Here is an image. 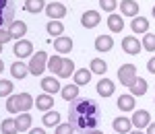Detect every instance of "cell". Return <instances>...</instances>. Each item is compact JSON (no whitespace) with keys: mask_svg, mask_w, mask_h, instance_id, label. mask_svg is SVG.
Returning a JSON list of instances; mask_svg holds the SVG:
<instances>
[{"mask_svg":"<svg viewBox=\"0 0 155 134\" xmlns=\"http://www.w3.org/2000/svg\"><path fill=\"white\" fill-rule=\"evenodd\" d=\"M33 101L29 93H17V95H8L6 97V111L8 113H21V111H29L33 107Z\"/></svg>","mask_w":155,"mask_h":134,"instance_id":"cell-1","label":"cell"},{"mask_svg":"<svg viewBox=\"0 0 155 134\" xmlns=\"http://www.w3.org/2000/svg\"><path fill=\"white\" fill-rule=\"evenodd\" d=\"M46 64H48V54H46L44 49H39L37 54H31V60H29V64H27L29 74H33V76H41L44 70H46Z\"/></svg>","mask_w":155,"mask_h":134,"instance_id":"cell-2","label":"cell"},{"mask_svg":"<svg viewBox=\"0 0 155 134\" xmlns=\"http://www.w3.org/2000/svg\"><path fill=\"white\" fill-rule=\"evenodd\" d=\"M134 78H137V66H134V64H124V66H120V68H118V81H120V85L128 87Z\"/></svg>","mask_w":155,"mask_h":134,"instance_id":"cell-3","label":"cell"},{"mask_svg":"<svg viewBox=\"0 0 155 134\" xmlns=\"http://www.w3.org/2000/svg\"><path fill=\"white\" fill-rule=\"evenodd\" d=\"M77 101V99H74ZM72 113L74 116H97V105L91 103L89 99L87 101H77L74 107H72Z\"/></svg>","mask_w":155,"mask_h":134,"instance_id":"cell-4","label":"cell"},{"mask_svg":"<svg viewBox=\"0 0 155 134\" xmlns=\"http://www.w3.org/2000/svg\"><path fill=\"white\" fill-rule=\"evenodd\" d=\"M15 56L19 58V60H23V58H29L31 54H33V43L29 41V39H17V43H15Z\"/></svg>","mask_w":155,"mask_h":134,"instance_id":"cell-5","label":"cell"},{"mask_svg":"<svg viewBox=\"0 0 155 134\" xmlns=\"http://www.w3.org/2000/svg\"><path fill=\"white\" fill-rule=\"evenodd\" d=\"M130 122H132V126H134L137 130H143V128H147V126L151 124V113H149L147 110H137L134 113H132Z\"/></svg>","mask_w":155,"mask_h":134,"instance_id":"cell-6","label":"cell"},{"mask_svg":"<svg viewBox=\"0 0 155 134\" xmlns=\"http://www.w3.org/2000/svg\"><path fill=\"white\" fill-rule=\"evenodd\" d=\"M46 14H48L50 19H54V21H62V17H66V6L62 4V2H50L46 4Z\"/></svg>","mask_w":155,"mask_h":134,"instance_id":"cell-7","label":"cell"},{"mask_svg":"<svg viewBox=\"0 0 155 134\" xmlns=\"http://www.w3.org/2000/svg\"><path fill=\"white\" fill-rule=\"evenodd\" d=\"M54 52L60 54V56H66L72 52V39L66 35H58L54 39Z\"/></svg>","mask_w":155,"mask_h":134,"instance_id":"cell-8","label":"cell"},{"mask_svg":"<svg viewBox=\"0 0 155 134\" xmlns=\"http://www.w3.org/2000/svg\"><path fill=\"white\" fill-rule=\"evenodd\" d=\"M122 49H124L126 54H130V56H137L139 52H143V46H141V41L134 35H126L122 39Z\"/></svg>","mask_w":155,"mask_h":134,"instance_id":"cell-9","label":"cell"},{"mask_svg":"<svg viewBox=\"0 0 155 134\" xmlns=\"http://www.w3.org/2000/svg\"><path fill=\"white\" fill-rule=\"evenodd\" d=\"M114 93H116V83H114V81H110V78H104V76H101V78H99V83H97V95L106 99V97H112Z\"/></svg>","mask_w":155,"mask_h":134,"instance_id":"cell-10","label":"cell"},{"mask_svg":"<svg viewBox=\"0 0 155 134\" xmlns=\"http://www.w3.org/2000/svg\"><path fill=\"white\" fill-rule=\"evenodd\" d=\"M39 85L44 89V93H48V95H56V93H60V89H62L58 76H46V78H41Z\"/></svg>","mask_w":155,"mask_h":134,"instance_id":"cell-11","label":"cell"},{"mask_svg":"<svg viewBox=\"0 0 155 134\" xmlns=\"http://www.w3.org/2000/svg\"><path fill=\"white\" fill-rule=\"evenodd\" d=\"M99 23H101V17H99L97 11H85L83 17H81V25H83L85 29H93Z\"/></svg>","mask_w":155,"mask_h":134,"instance_id":"cell-12","label":"cell"},{"mask_svg":"<svg viewBox=\"0 0 155 134\" xmlns=\"http://www.w3.org/2000/svg\"><path fill=\"white\" fill-rule=\"evenodd\" d=\"M128 89H130V95H132V97H143L145 93H147V89H149V85H147V81H145V78L137 76L130 85H128Z\"/></svg>","mask_w":155,"mask_h":134,"instance_id":"cell-13","label":"cell"},{"mask_svg":"<svg viewBox=\"0 0 155 134\" xmlns=\"http://www.w3.org/2000/svg\"><path fill=\"white\" fill-rule=\"evenodd\" d=\"M112 128H114V132H118V134H128L132 128V122H130V118H126V116H118L112 122Z\"/></svg>","mask_w":155,"mask_h":134,"instance_id":"cell-14","label":"cell"},{"mask_svg":"<svg viewBox=\"0 0 155 134\" xmlns=\"http://www.w3.org/2000/svg\"><path fill=\"white\" fill-rule=\"evenodd\" d=\"M93 46H95V49H97V52H101V54H104V52H110V49L114 48V37L107 35V33H106V35H97Z\"/></svg>","mask_w":155,"mask_h":134,"instance_id":"cell-15","label":"cell"},{"mask_svg":"<svg viewBox=\"0 0 155 134\" xmlns=\"http://www.w3.org/2000/svg\"><path fill=\"white\" fill-rule=\"evenodd\" d=\"M79 89L81 87L79 85H74V83H68V85H64L62 89H60V95H62V99L64 101H74V99H79Z\"/></svg>","mask_w":155,"mask_h":134,"instance_id":"cell-16","label":"cell"},{"mask_svg":"<svg viewBox=\"0 0 155 134\" xmlns=\"http://www.w3.org/2000/svg\"><path fill=\"white\" fill-rule=\"evenodd\" d=\"M120 12H122V17H137L139 14L137 0H120Z\"/></svg>","mask_w":155,"mask_h":134,"instance_id":"cell-17","label":"cell"},{"mask_svg":"<svg viewBox=\"0 0 155 134\" xmlns=\"http://www.w3.org/2000/svg\"><path fill=\"white\" fill-rule=\"evenodd\" d=\"M31 122H33V118L29 116V111H21V113H17V118H15V124H17V130H19V132H27V130L31 128Z\"/></svg>","mask_w":155,"mask_h":134,"instance_id":"cell-18","label":"cell"},{"mask_svg":"<svg viewBox=\"0 0 155 134\" xmlns=\"http://www.w3.org/2000/svg\"><path fill=\"white\" fill-rule=\"evenodd\" d=\"M8 33H11L12 39H23L25 33H27V25L23 21H11L8 25Z\"/></svg>","mask_w":155,"mask_h":134,"instance_id":"cell-19","label":"cell"},{"mask_svg":"<svg viewBox=\"0 0 155 134\" xmlns=\"http://www.w3.org/2000/svg\"><path fill=\"white\" fill-rule=\"evenodd\" d=\"M91 70L89 68H79V70H74L72 72V83L74 85H79V87H85L89 81H91Z\"/></svg>","mask_w":155,"mask_h":134,"instance_id":"cell-20","label":"cell"},{"mask_svg":"<svg viewBox=\"0 0 155 134\" xmlns=\"http://www.w3.org/2000/svg\"><path fill=\"white\" fill-rule=\"evenodd\" d=\"M33 105H37L39 111H48L54 107V95H48V93H41L37 95V99L33 101Z\"/></svg>","mask_w":155,"mask_h":134,"instance_id":"cell-21","label":"cell"},{"mask_svg":"<svg viewBox=\"0 0 155 134\" xmlns=\"http://www.w3.org/2000/svg\"><path fill=\"white\" fill-rule=\"evenodd\" d=\"M107 29L112 31V33H122V29H124V19L116 14V12H110V17H107Z\"/></svg>","mask_w":155,"mask_h":134,"instance_id":"cell-22","label":"cell"},{"mask_svg":"<svg viewBox=\"0 0 155 134\" xmlns=\"http://www.w3.org/2000/svg\"><path fill=\"white\" fill-rule=\"evenodd\" d=\"M11 74H12V78L23 81L25 76L29 74V68H27V64H25L23 60H17L15 64H11Z\"/></svg>","mask_w":155,"mask_h":134,"instance_id":"cell-23","label":"cell"},{"mask_svg":"<svg viewBox=\"0 0 155 134\" xmlns=\"http://www.w3.org/2000/svg\"><path fill=\"white\" fill-rule=\"evenodd\" d=\"M134 97H132L130 93H124V95H120L118 101H116V105H118V110L120 111H132L134 110Z\"/></svg>","mask_w":155,"mask_h":134,"instance_id":"cell-24","label":"cell"},{"mask_svg":"<svg viewBox=\"0 0 155 134\" xmlns=\"http://www.w3.org/2000/svg\"><path fill=\"white\" fill-rule=\"evenodd\" d=\"M130 29L132 33H147L149 31V21L145 17H132V23H130Z\"/></svg>","mask_w":155,"mask_h":134,"instance_id":"cell-25","label":"cell"},{"mask_svg":"<svg viewBox=\"0 0 155 134\" xmlns=\"http://www.w3.org/2000/svg\"><path fill=\"white\" fill-rule=\"evenodd\" d=\"M74 72V62L71 58H62V64H60V70H58V78H71V74Z\"/></svg>","mask_w":155,"mask_h":134,"instance_id":"cell-26","label":"cell"},{"mask_svg":"<svg viewBox=\"0 0 155 134\" xmlns=\"http://www.w3.org/2000/svg\"><path fill=\"white\" fill-rule=\"evenodd\" d=\"M41 120H44V126H48V128H56V126L62 122V116H60L56 110H54V111L48 110V111H46V116H44Z\"/></svg>","mask_w":155,"mask_h":134,"instance_id":"cell-27","label":"cell"},{"mask_svg":"<svg viewBox=\"0 0 155 134\" xmlns=\"http://www.w3.org/2000/svg\"><path fill=\"white\" fill-rule=\"evenodd\" d=\"M23 8L31 14H37V12H41L46 8V0H25Z\"/></svg>","mask_w":155,"mask_h":134,"instance_id":"cell-28","label":"cell"},{"mask_svg":"<svg viewBox=\"0 0 155 134\" xmlns=\"http://www.w3.org/2000/svg\"><path fill=\"white\" fill-rule=\"evenodd\" d=\"M89 70L93 74H104L107 72V64H106V60H101V58H93V60L89 62Z\"/></svg>","mask_w":155,"mask_h":134,"instance_id":"cell-29","label":"cell"},{"mask_svg":"<svg viewBox=\"0 0 155 134\" xmlns=\"http://www.w3.org/2000/svg\"><path fill=\"white\" fill-rule=\"evenodd\" d=\"M46 31H48L52 37H58L64 33V25H62V21H54V19H50L48 25H46Z\"/></svg>","mask_w":155,"mask_h":134,"instance_id":"cell-30","label":"cell"},{"mask_svg":"<svg viewBox=\"0 0 155 134\" xmlns=\"http://www.w3.org/2000/svg\"><path fill=\"white\" fill-rule=\"evenodd\" d=\"M60 64H62V56H60V54H54V56H48V64H46V68H48L52 74H58Z\"/></svg>","mask_w":155,"mask_h":134,"instance_id":"cell-31","label":"cell"},{"mask_svg":"<svg viewBox=\"0 0 155 134\" xmlns=\"http://www.w3.org/2000/svg\"><path fill=\"white\" fill-rule=\"evenodd\" d=\"M12 91H15V83L0 78V99H6L8 95H12Z\"/></svg>","mask_w":155,"mask_h":134,"instance_id":"cell-32","label":"cell"},{"mask_svg":"<svg viewBox=\"0 0 155 134\" xmlns=\"http://www.w3.org/2000/svg\"><path fill=\"white\" fill-rule=\"evenodd\" d=\"M0 128H2V134H17V124H15V118H6V120H2L0 124Z\"/></svg>","mask_w":155,"mask_h":134,"instance_id":"cell-33","label":"cell"},{"mask_svg":"<svg viewBox=\"0 0 155 134\" xmlns=\"http://www.w3.org/2000/svg\"><path fill=\"white\" fill-rule=\"evenodd\" d=\"M141 46H143V49H147V52H155V35L153 33H145Z\"/></svg>","mask_w":155,"mask_h":134,"instance_id":"cell-34","label":"cell"},{"mask_svg":"<svg viewBox=\"0 0 155 134\" xmlns=\"http://www.w3.org/2000/svg\"><path fill=\"white\" fill-rule=\"evenodd\" d=\"M118 6V0H99V8L106 12H114Z\"/></svg>","mask_w":155,"mask_h":134,"instance_id":"cell-35","label":"cell"},{"mask_svg":"<svg viewBox=\"0 0 155 134\" xmlns=\"http://www.w3.org/2000/svg\"><path fill=\"white\" fill-rule=\"evenodd\" d=\"M54 134H74V126H72L71 122H66V124L60 122L58 126H56V132Z\"/></svg>","mask_w":155,"mask_h":134,"instance_id":"cell-36","label":"cell"},{"mask_svg":"<svg viewBox=\"0 0 155 134\" xmlns=\"http://www.w3.org/2000/svg\"><path fill=\"white\" fill-rule=\"evenodd\" d=\"M12 37H11V33H8V29H4V27H0V43L4 46V43H8Z\"/></svg>","mask_w":155,"mask_h":134,"instance_id":"cell-37","label":"cell"},{"mask_svg":"<svg viewBox=\"0 0 155 134\" xmlns=\"http://www.w3.org/2000/svg\"><path fill=\"white\" fill-rule=\"evenodd\" d=\"M147 70H149L151 74H155V56H153L149 62H147Z\"/></svg>","mask_w":155,"mask_h":134,"instance_id":"cell-38","label":"cell"},{"mask_svg":"<svg viewBox=\"0 0 155 134\" xmlns=\"http://www.w3.org/2000/svg\"><path fill=\"white\" fill-rule=\"evenodd\" d=\"M29 134H48L44 128H29Z\"/></svg>","mask_w":155,"mask_h":134,"instance_id":"cell-39","label":"cell"},{"mask_svg":"<svg viewBox=\"0 0 155 134\" xmlns=\"http://www.w3.org/2000/svg\"><path fill=\"white\" fill-rule=\"evenodd\" d=\"M147 134H155V122H151L147 126Z\"/></svg>","mask_w":155,"mask_h":134,"instance_id":"cell-40","label":"cell"},{"mask_svg":"<svg viewBox=\"0 0 155 134\" xmlns=\"http://www.w3.org/2000/svg\"><path fill=\"white\" fill-rule=\"evenodd\" d=\"M4 6H8V0H0V11H4Z\"/></svg>","mask_w":155,"mask_h":134,"instance_id":"cell-41","label":"cell"},{"mask_svg":"<svg viewBox=\"0 0 155 134\" xmlns=\"http://www.w3.org/2000/svg\"><path fill=\"white\" fill-rule=\"evenodd\" d=\"M85 134H104L101 130H97V128H93V130H89V132H85Z\"/></svg>","mask_w":155,"mask_h":134,"instance_id":"cell-42","label":"cell"},{"mask_svg":"<svg viewBox=\"0 0 155 134\" xmlns=\"http://www.w3.org/2000/svg\"><path fill=\"white\" fill-rule=\"evenodd\" d=\"M2 70H4V62L0 60V72H2Z\"/></svg>","mask_w":155,"mask_h":134,"instance_id":"cell-43","label":"cell"},{"mask_svg":"<svg viewBox=\"0 0 155 134\" xmlns=\"http://www.w3.org/2000/svg\"><path fill=\"white\" fill-rule=\"evenodd\" d=\"M128 134H145V132H141V130H134V132H128Z\"/></svg>","mask_w":155,"mask_h":134,"instance_id":"cell-44","label":"cell"},{"mask_svg":"<svg viewBox=\"0 0 155 134\" xmlns=\"http://www.w3.org/2000/svg\"><path fill=\"white\" fill-rule=\"evenodd\" d=\"M151 14H153V19H155V6H153V11H151Z\"/></svg>","mask_w":155,"mask_h":134,"instance_id":"cell-45","label":"cell"},{"mask_svg":"<svg viewBox=\"0 0 155 134\" xmlns=\"http://www.w3.org/2000/svg\"><path fill=\"white\" fill-rule=\"evenodd\" d=\"M2 48H4V46H2V43H0V54H2Z\"/></svg>","mask_w":155,"mask_h":134,"instance_id":"cell-46","label":"cell"},{"mask_svg":"<svg viewBox=\"0 0 155 134\" xmlns=\"http://www.w3.org/2000/svg\"><path fill=\"white\" fill-rule=\"evenodd\" d=\"M114 134H118V132H114Z\"/></svg>","mask_w":155,"mask_h":134,"instance_id":"cell-47","label":"cell"}]
</instances>
